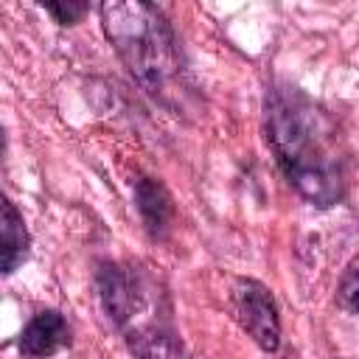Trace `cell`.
I'll list each match as a JSON object with an SVG mask.
<instances>
[{"instance_id": "obj_4", "label": "cell", "mask_w": 359, "mask_h": 359, "mask_svg": "<svg viewBox=\"0 0 359 359\" xmlns=\"http://www.w3.org/2000/svg\"><path fill=\"white\" fill-rule=\"evenodd\" d=\"M70 342V331L62 314L56 311H39L20 334V351L25 356H50L59 348Z\"/></svg>"}, {"instance_id": "obj_3", "label": "cell", "mask_w": 359, "mask_h": 359, "mask_svg": "<svg viewBox=\"0 0 359 359\" xmlns=\"http://www.w3.org/2000/svg\"><path fill=\"white\" fill-rule=\"evenodd\" d=\"M233 311L264 351H275L280 345V320L266 286L258 280H238L233 286Z\"/></svg>"}, {"instance_id": "obj_5", "label": "cell", "mask_w": 359, "mask_h": 359, "mask_svg": "<svg viewBox=\"0 0 359 359\" xmlns=\"http://www.w3.org/2000/svg\"><path fill=\"white\" fill-rule=\"evenodd\" d=\"M28 252V230L17 208L3 199V272H14Z\"/></svg>"}, {"instance_id": "obj_8", "label": "cell", "mask_w": 359, "mask_h": 359, "mask_svg": "<svg viewBox=\"0 0 359 359\" xmlns=\"http://www.w3.org/2000/svg\"><path fill=\"white\" fill-rule=\"evenodd\" d=\"M339 306L351 314H359V261L348 266L339 283Z\"/></svg>"}, {"instance_id": "obj_2", "label": "cell", "mask_w": 359, "mask_h": 359, "mask_svg": "<svg viewBox=\"0 0 359 359\" xmlns=\"http://www.w3.org/2000/svg\"><path fill=\"white\" fill-rule=\"evenodd\" d=\"M104 28L129 70L151 90H165L177 76V50L171 28L163 14L149 3H104Z\"/></svg>"}, {"instance_id": "obj_6", "label": "cell", "mask_w": 359, "mask_h": 359, "mask_svg": "<svg viewBox=\"0 0 359 359\" xmlns=\"http://www.w3.org/2000/svg\"><path fill=\"white\" fill-rule=\"evenodd\" d=\"M101 297H104V306H107L109 317H115L118 323L129 317V309L135 303V294L129 292V280L115 266H107L101 272Z\"/></svg>"}, {"instance_id": "obj_7", "label": "cell", "mask_w": 359, "mask_h": 359, "mask_svg": "<svg viewBox=\"0 0 359 359\" xmlns=\"http://www.w3.org/2000/svg\"><path fill=\"white\" fill-rule=\"evenodd\" d=\"M137 208H140V213H143L149 230L157 233L160 227H165L168 213H171V205H168L165 191H163L157 182L140 180V185H137Z\"/></svg>"}, {"instance_id": "obj_9", "label": "cell", "mask_w": 359, "mask_h": 359, "mask_svg": "<svg viewBox=\"0 0 359 359\" xmlns=\"http://www.w3.org/2000/svg\"><path fill=\"white\" fill-rule=\"evenodd\" d=\"M45 8H48L62 25H73V22L87 11V3H79V0H67V3H45Z\"/></svg>"}, {"instance_id": "obj_1", "label": "cell", "mask_w": 359, "mask_h": 359, "mask_svg": "<svg viewBox=\"0 0 359 359\" xmlns=\"http://www.w3.org/2000/svg\"><path fill=\"white\" fill-rule=\"evenodd\" d=\"M266 140L289 182L311 205H334L342 196V157L337 135L297 87H278L266 95Z\"/></svg>"}]
</instances>
